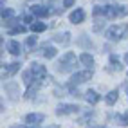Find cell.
I'll return each instance as SVG.
<instances>
[{
  "instance_id": "19",
  "label": "cell",
  "mask_w": 128,
  "mask_h": 128,
  "mask_svg": "<svg viewBox=\"0 0 128 128\" xmlns=\"http://www.w3.org/2000/svg\"><path fill=\"white\" fill-rule=\"evenodd\" d=\"M20 67H22V65L16 63V62H14V63H9V65H7V72H6V76H13V74H16V72L20 70Z\"/></svg>"
},
{
  "instance_id": "6",
  "label": "cell",
  "mask_w": 128,
  "mask_h": 128,
  "mask_svg": "<svg viewBox=\"0 0 128 128\" xmlns=\"http://www.w3.org/2000/svg\"><path fill=\"white\" fill-rule=\"evenodd\" d=\"M80 112V106L78 105H60L56 108V114L58 116H69V114H78Z\"/></svg>"
},
{
  "instance_id": "11",
  "label": "cell",
  "mask_w": 128,
  "mask_h": 128,
  "mask_svg": "<svg viewBox=\"0 0 128 128\" xmlns=\"http://www.w3.org/2000/svg\"><path fill=\"white\" fill-rule=\"evenodd\" d=\"M7 50L13 54V56H18L20 52H22V47H20V44L18 42H14V40H11L9 44H7Z\"/></svg>"
},
{
  "instance_id": "3",
  "label": "cell",
  "mask_w": 128,
  "mask_h": 128,
  "mask_svg": "<svg viewBox=\"0 0 128 128\" xmlns=\"http://www.w3.org/2000/svg\"><path fill=\"white\" fill-rule=\"evenodd\" d=\"M92 76H94L92 69H88V70H81V72H76L72 78H70V81H69V87H74V85H81V83H85V81H88Z\"/></svg>"
},
{
  "instance_id": "2",
  "label": "cell",
  "mask_w": 128,
  "mask_h": 128,
  "mask_svg": "<svg viewBox=\"0 0 128 128\" xmlns=\"http://www.w3.org/2000/svg\"><path fill=\"white\" fill-rule=\"evenodd\" d=\"M126 32H128V25L126 24H123V25H112V27L105 32V36L108 40H112V42H117V40L124 38Z\"/></svg>"
},
{
  "instance_id": "7",
  "label": "cell",
  "mask_w": 128,
  "mask_h": 128,
  "mask_svg": "<svg viewBox=\"0 0 128 128\" xmlns=\"http://www.w3.org/2000/svg\"><path fill=\"white\" fill-rule=\"evenodd\" d=\"M31 13H32V16H38V18H45V16H49V9L44 7V6H32Z\"/></svg>"
},
{
  "instance_id": "15",
  "label": "cell",
  "mask_w": 128,
  "mask_h": 128,
  "mask_svg": "<svg viewBox=\"0 0 128 128\" xmlns=\"http://www.w3.org/2000/svg\"><path fill=\"white\" fill-rule=\"evenodd\" d=\"M85 94H87L85 98H87V101H88L90 105H96L98 101L101 99V98H99V94H98L96 90H88V92H85Z\"/></svg>"
},
{
  "instance_id": "24",
  "label": "cell",
  "mask_w": 128,
  "mask_h": 128,
  "mask_svg": "<svg viewBox=\"0 0 128 128\" xmlns=\"http://www.w3.org/2000/svg\"><path fill=\"white\" fill-rule=\"evenodd\" d=\"M25 44H27V47H34L36 45V36H29Z\"/></svg>"
},
{
  "instance_id": "22",
  "label": "cell",
  "mask_w": 128,
  "mask_h": 128,
  "mask_svg": "<svg viewBox=\"0 0 128 128\" xmlns=\"http://www.w3.org/2000/svg\"><path fill=\"white\" fill-rule=\"evenodd\" d=\"M14 14L13 9H2V20H7V18H11V16Z\"/></svg>"
},
{
  "instance_id": "5",
  "label": "cell",
  "mask_w": 128,
  "mask_h": 128,
  "mask_svg": "<svg viewBox=\"0 0 128 128\" xmlns=\"http://www.w3.org/2000/svg\"><path fill=\"white\" fill-rule=\"evenodd\" d=\"M128 14V6H110L106 18H121Z\"/></svg>"
},
{
  "instance_id": "20",
  "label": "cell",
  "mask_w": 128,
  "mask_h": 128,
  "mask_svg": "<svg viewBox=\"0 0 128 128\" xmlns=\"http://www.w3.org/2000/svg\"><path fill=\"white\" fill-rule=\"evenodd\" d=\"M69 36H70L69 32H63V34H56V36H54V40L58 42V44H63V45H65V44H69V42H70V38H69Z\"/></svg>"
},
{
  "instance_id": "9",
  "label": "cell",
  "mask_w": 128,
  "mask_h": 128,
  "mask_svg": "<svg viewBox=\"0 0 128 128\" xmlns=\"http://www.w3.org/2000/svg\"><path fill=\"white\" fill-rule=\"evenodd\" d=\"M56 52H58V50H56L52 45H42V56H44V58L52 60V58L56 56Z\"/></svg>"
},
{
  "instance_id": "21",
  "label": "cell",
  "mask_w": 128,
  "mask_h": 128,
  "mask_svg": "<svg viewBox=\"0 0 128 128\" xmlns=\"http://www.w3.org/2000/svg\"><path fill=\"white\" fill-rule=\"evenodd\" d=\"M117 121L121 126H128V114H123V116H117Z\"/></svg>"
},
{
  "instance_id": "13",
  "label": "cell",
  "mask_w": 128,
  "mask_h": 128,
  "mask_svg": "<svg viewBox=\"0 0 128 128\" xmlns=\"http://www.w3.org/2000/svg\"><path fill=\"white\" fill-rule=\"evenodd\" d=\"M4 88L9 92V98H11V99H16V98H18V96H16V94H18V85H16V83H7Z\"/></svg>"
},
{
  "instance_id": "27",
  "label": "cell",
  "mask_w": 128,
  "mask_h": 128,
  "mask_svg": "<svg viewBox=\"0 0 128 128\" xmlns=\"http://www.w3.org/2000/svg\"><path fill=\"white\" fill-rule=\"evenodd\" d=\"M124 60H126V62H128V54H126V56H124Z\"/></svg>"
},
{
  "instance_id": "18",
  "label": "cell",
  "mask_w": 128,
  "mask_h": 128,
  "mask_svg": "<svg viewBox=\"0 0 128 128\" xmlns=\"http://www.w3.org/2000/svg\"><path fill=\"white\" fill-rule=\"evenodd\" d=\"M45 29H47V25L44 22H32L31 24V31L32 32H44Z\"/></svg>"
},
{
  "instance_id": "16",
  "label": "cell",
  "mask_w": 128,
  "mask_h": 128,
  "mask_svg": "<svg viewBox=\"0 0 128 128\" xmlns=\"http://www.w3.org/2000/svg\"><path fill=\"white\" fill-rule=\"evenodd\" d=\"M117 98H119V92L117 90H110L108 94H106V98H105V101H106V105H110L112 106L116 101H117Z\"/></svg>"
},
{
  "instance_id": "17",
  "label": "cell",
  "mask_w": 128,
  "mask_h": 128,
  "mask_svg": "<svg viewBox=\"0 0 128 128\" xmlns=\"http://www.w3.org/2000/svg\"><path fill=\"white\" fill-rule=\"evenodd\" d=\"M110 65H112V67H110V72H112V70H123V65H121V62H119V60L116 58V56H110Z\"/></svg>"
},
{
  "instance_id": "14",
  "label": "cell",
  "mask_w": 128,
  "mask_h": 128,
  "mask_svg": "<svg viewBox=\"0 0 128 128\" xmlns=\"http://www.w3.org/2000/svg\"><path fill=\"white\" fill-rule=\"evenodd\" d=\"M80 62L85 65V67H88V69H92V65H94V58L88 54V52H83L81 56H80Z\"/></svg>"
},
{
  "instance_id": "23",
  "label": "cell",
  "mask_w": 128,
  "mask_h": 128,
  "mask_svg": "<svg viewBox=\"0 0 128 128\" xmlns=\"http://www.w3.org/2000/svg\"><path fill=\"white\" fill-rule=\"evenodd\" d=\"M24 31H25V27H24V25H16L14 29H11V31H9V34H22Z\"/></svg>"
},
{
  "instance_id": "10",
  "label": "cell",
  "mask_w": 128,
  "mask_h": 128,
  "mask_svg": "<svg viewBox=\"0 0 128 128\" xmlns=\"http://www.w3.org/2000/svg\"><path fill=\"white\" fill-rule=\"evenodd\" d=\"M83 20H85V11L83 9H76V11L70 13V22L72 24H81Z\"/></svg>"
},
{
  "instance_id": "25",
  "label": "cell",
  "mask_w": 128,
  "mask_h": 128,
  "mask_svg": "<svg viewBox=\"0 0 128 128\" xmlns=\"http://www.w3.org/2000/svg\"><path fill=\"white\" fill-rule=\"evenodd\" d=\"M74 4V0H63V7H70Z\"/></svg>"
},
{
  "instance_id": "12",
  "label": "cell",
  "mask_w": 128,
  "mask_h": 128,
  "mask_svg": "<svg viewBox=\"0 0 128 128\" xmlns=\"http://www.w3.org/2000/svg\"><path fill=\"white\" fill-rule=\"evenodd\" d=\"M40 85H42V81H34V85L27 88V92H25V96H24V98H25V99H32V98L36 96V90L40 88Z\"/></svg>"
},
{
  "instance_id": "4",
  "label": "cell",
  "mask_w": 128,
  "mask_h": 128,
  "mask_svg": "<svg viewBox=\"0 0 128 128\" xmlns=\"http://www.w3.org/2000/svg\"><path fill=\"white\" fill-rule=\"evenodd\" d=\"M29 70L32 74V81H42L47 76V69H45L44 65H40V63H32Z\"/></svg>"
},
{
  "instance_id": "26",
  "label": "cell",
  "mask_w": 128,
  "mask_h": 128,
  "mask_svg": "<svg viewBox=\"0 0 128 128\" xmlns=\"http://www.w3.org/2000/svg\"><path fill=\"white\" fill-rule=\"evenodd\" d=\"M49 128H60V126L58 124H52V126H49Z\"/></svg>"
},
{
  "instance_id": "1",
  "label": "cell",
  "mask_w": 128,
  "mask_h": 128,
  "mask_svg": "<svg viewBox=\"0 0 128 128\" xmlns=\"http://www.w3.org/2000/svg\"><path fill=\"white\" fill-rule=\"evenodd\" d=\"M56 69H58V72H70V70H74L76 69V54L74 52L63 54Z\"/></svg>"
},
{
  "instance_id": "8",
  "label": "cell",
  "mask_w": 128,
  "mask_h": 128,
  "mask_svg": "<svg viewBox=\"0 0 128 128\" xmlns=\"http://www.w3.org/2000/svg\"><path fill=\"white\" fill-rule=\"evenodd\" d=\"M44 119H45L44 114H27L25 116V123L27 124H40Z\"/></svg>"
}]
</instances>
